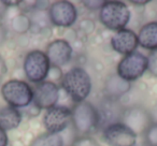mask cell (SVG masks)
I'll return each instance as SVG.
<instances>
[{"label": "cell", "mask_w": 157, "mask_h": 146, "mask_svg": "<svg viewBox=\"0 0 157 146\" xmlns=\"http://www.w3.org/2000/svg\"><path fill=\"white\" fill-rule=\"evenodd\" d=\"M61 86L74 102H83L90 94L92 80L85 69L73 67L63 74Z\"/></svg>", "instance_id": "1"}, {"label": "cell", "mask_w": 157, "mask_h": 146, "mask_svg": "<svg viewBox=\"0 0 157 146\" xmlns=\"http://www.w3.org/2000/svg\"><path fill=\"white\" fill-rule=\"evenodd\" d=\"M100 116L99 112L88 101L76 103L71 110V122L78 133L86 137L98 127Z\"/></svg>", "instance_id": "2"}, {"label": "cell", "mask_w": 157, "mask_h": 146, "mask_svg": "<svg viewBox=\"0 0 157 146\" xmlns=\"http://www.w3.org/2000/svg\"><path fill=\"white\" fill-rule=\"evenodd\" d=\"M99 20L103 26L111 30H122L129 23L130 10L122 1H105L99 11Z\"/></svg>", "instance_id": "3"}, {"label": "cell", "mask_w": 157, "mask_h": 146, "mask_svg": "<svg viewBox=\"0 0 157 146\" xmlns=\"http://www.w3.org/2000/svg\"><path fill=\"white\" fill-rule=\"evenodd\" d=\"M1 95L8 105L15 109L28 107L33 103V92L28 83L21 80H10L1 87Z\"/></svg>", "instance_id": "4"}, {"label": "cell", "mask_w": 157, "mask_h": 146, "mask_svg": "<svg viewBox=\"0 0 157 146\" xmlns=\"http://www.w3.org/2000/svg\"><path fill=\"white\" fill-rule=\"evenodd\" d=\"M147 70V56L135 51L124 56L116 68V74L127 82L137 81Z\"/></svg>", "instance_id": "5"}, {"label": "cell", "mask_w": 157, "mask_h": 146, "mask_svg": "<svg viewBox=\"0 0 157 146\" xmlns=\"http://www.w3.org/2000/svg\"><path fill=\"white\" fill-rule=\"evenodd\" d=\"M26 77L35 84L45 81L51 69V63L44 52L35 50L27 53L23 63Z\"/></svg>", "instance_id": "6"}, {"label": "cell", "mask_w": 157, "mask_h": 146, "mask_svg": "<svg viewBox=\"0 0 157 146\" xmlns=\"http://www.w3.org/2000/svg\"><path fill=\"white\" fill-rule=\"evenodd\" d=\"M102 137L109 146H136L138 135L122 122H114L105 127Z\"/></svg>", "instance_id": "7"}, {"label": "cell", "mask_w": 157, "mask_h": 146, "mask_svg": "<svg viewBox=\"0 0 157 146\" xmlns=\"http://www.w3.org/2000/svg\"><path fill=\"white\" fill-rule=\"evenodd\" d=\"M121 122L128 127L137 135H144L153 124V120L147 110L141 107H131L124 111Z\"/></svg>", "instance_id": "8"}, {"label": "cell", "mask_w": 157, "mask_h": 146, "mask_svg": "<svg viewBox=\"0 0 157 146\" xmlns=\"http://www.w3.org/2000/svg\"><path fill=\"white\" fill-rule=\"evenodd\" d=\"M42 122L46 132L59 134L71 122V110L63 105H55L46 110Z\"/></svg>", "instance_id": "9"}, {"label": "cell", "mask_w": 157, "mask_h": 146, "mask_svg": "<svg viewBox=\"0 0 157 146\" xmlns=\"http://www.w3.org/2000/svg\"><path fill=\"white\" fill-rule=\"evenodd\" d=\"M33 103L39 110H48L55 107L59 100V88L54 82L43 81L33 88Z\"/></svg>", "instance_id": "10"}, {"label": "cell", "mask_w": 157, "mask_h": 146, "mask_svg": "<svg viewBox=\"0 0 157 146\" xmlns=\"http://www.w3.org/2000/svg\"><path fill=\"white\" fill-rule=\"evenodd\" d=\"M48 16L53 25L57 27H71L78 18L75 6L69 1H55L50 6Z\"/></svg>", "instance_id": "11"}, {"label": "cell", "mask_w": 157, "mask_h": 146, "mask_svg": "<svg viewBox=\"0 0 157 146\" xmlns=\"http://www.w3.org/2000/svg\"><path fill=\"white\" fill-rule=\"evenodd\" d=\"M45 54L51 66L55 68H61L71 60L72 47L66 40L56 39L48 45Z\"/></svg>", "instance_id": "12"}, {"label": "cell", "mask_w": 157, "mask_h": 146, "mask_svg": "<svg viewBox=\"0 0 157 146\" xmlns=\"http://www.w3.org/2000/svg\"><path fill=\"white\" fill-rule=\"evenodd\" d=\"M138 36L130 29H122L116 31L111 38V46L116 53L121 55L131 54L138 47Z\"/></svg>", "instance_id": "13"}, {"label": "cell", "mask_w": 157, "mask_h": 146, "mask_svg": "<svg viewBox=\"0 0 157 146\" xmlns=\"http://www.w3.org/2000/svg\"><path fill=\"white\" fill-rule=\"evenodd\" d=\"M138 43L148 51L157 48V22H150L143 25L138 33Z\"/></svg>", "instance_id": "14"}, {"label": "cell", "mask_w": 157, "mask_h": 146, "mask_svg": "<svg viewBox=\"0 0 157 146\" xmlns=\"http://www.w3.org/2000/svg\"><path fill=\"white\" fill-rule=\"evenodd\" d=\"M22 122V113L10 105L0 107V128L5 131L13 130L20 126Z\"/></svg>", "instance_id": "15"}, {"label": "cell", "mask_w": 157, "mask_h": 146, "mask_svg": "<svg viewBox=\"0 0 157 146\" xmlns=\"http://www.w3.org/2000/svg\"><path fill=\"white\" fill-rule=\"evenodd\" d=\"M130 83L121 79L117 74H113L107 80L105 90L112 97H120L130 89Z\"/></svg>", "instance_id": "16"}, {"label": "cell", "mask_w": 157, "mask_h": 146, "mask_svg": "<svg viewBox=\"0 0 157 146\" xmlns=\"http://www.w3.org/2000/svg\"><path fill=\"white\" fill-rule=\"evenodd\" d=\"M63 141L60 134L44 132L36 137L29 146H63Z\"/></svg>", "instance_id": "17"}, {"label": "cell", "mask_w": 157, "mask_h": 146, "mask_svg": "<svg viewBox=\"0 0 157 146\" xmlns=\"http://www.w3.org/2000/svg\"><path fill=\"white\" fill-rule=\"evenodd\" d=\"M146 146H157V124L153 122L144 133Z\"/></svg>", "instance_id": "18"}, {"label": "cell", "mask_w": 157, "mask_h": 146, "mask_svg": "<svg viewBox=\"0 0 157 146\" xmlns=\"http://www.w3.org/2000/svg\"><path fill=\"white\" fill-rule=\"evenodd\" d=\"M147 70L152 77H157V48L150 52L147 56Z\"/></svg>", "instance_id": "19"}, {"label": "cell", "mask_w": 157, "mask_h": 146, "mask_svg": "<svg viewBox=\"0 0 157 146\" xmlns=\"http://www.w3.org/2000/svg\"><path fill=\"white\" fill-rule=\"evenodd\" d=\"M73 146H99V144L90 137H80L74 141Z\"/></svg>", "instance_id": "20"}, {"label": "cell", "mask_w": 157, "mask_h": 146, "mask_svg": "<svg viewBox=\"0 0 157 146\" xmlns=\"http://www.w3.org/2000/svg\"><path fill=\"white\" fill-rule=\"evenodd\" d=\"M105 1H83V3L85 5V7L90 10H97L101 9L102 6L105 5Z\"/></svg>", "instance_id": "21"}, {"label": "cell", "mask_w": 157, "mask_h": 146, "mask_svg": "<svg viewBox=\"0 0 157 146\" xmlns=\"http://www.w3.org/2000/svg\"><path fill=\"white\" fill-rule=\"evenodd\" d=\"M8 144H9V137L7 131L0 128V146H8Z\"/></svg>", "instance_id": "22"}, {"label": "cell", "mask_w": 157, "mask_h": 146, "mask_svg": "<svg viewBox=\"0 0 157 146\" xmlns=\"http://www.w3.org/2000/svg\"><path fill=\"white\" fill-rule=\"evenodd\" d=\"M6 72H7V66H6L3 58L0 56V79H2L3 75L6 74Z\"/></svg>", "instance_id": "23"}, {"label": "cell", "mask_w": 157, "mask_h": 146, "mask_svg": "<svg viewBox=\"0 0 157 146\" xmlns=\"http://www.w3.org/2000/svg\"><path fill=\"white\" fill-rule=\"evenodd\" d=\"M150 113H151V117H152L153 122L157 124V107H155V109L153 110L152 112H150Z\"/></svg>", "instance_id": "24"}, {"label": "cell", "mask_w": 157, "mask_h": 146, "mask_svg": "<svg viewBox=\"0 0 157 146\" xmlns=\"http://www.w3.org/2000/svg\"><path fill=\"white\" fill-rule=\"evenodd\" d=\"M133 5H147L148 1H131Z\"/></svg>", "instance_id": "25"}, {"label": "cell", "mask_w": 157, "mask_h": 146, "mask_svg": "<svg viewBox=\"0 0 157 146\" xmlns=\"http://www.w3.org/2000/svg\"><path fill=\"white\" fill-rule=\"evenodd\" d=\"M145 146H146V145H145Z\"/></svg>", "instance_id": "26"}]
</instances>
